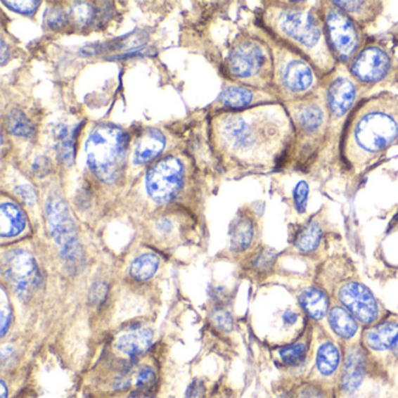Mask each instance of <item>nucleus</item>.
<instances>
[{
    "mask_svg": "<svg viewBox=\"0 0 398 398\" xmlns=\"http://www.w3.org/2000/svg\"><path fill=\"white\" fill-rule=\"evenodd\" d=\"M46 213L51 233L61 248L62 255L67 259H77L81 248L76 237L75 224L65 201L58 196H53L47 203Z\"/></svg>",
    "mask_w": 398,
    "mask_h": 398,
    "instance_id": "obj_13",
    "label": "nucleus"
},
{
    "mask_svg": "<svg viewBox=\"0 0 398 398\" xmlns=\"http://www.w3.org/2000/svg\"><path fill=\"white\" fill-rule=\"evenodd\" d=\"M107 295V286L104 284H97L94 286V290L91 291V299L95 300V302H100L105 298Z\"/></svg>",
    "mask_w": 398,
    "mask_h": 398,
    "instance_id": "obj_41",
    "label": "nucleus"
},
{
    "mask_svg": "<svg viewBox=\"0 0 398 398\" xmlns=\"http://www.w3.org/2000/svg\"><path fill=\"white\" fill-rule=\"evenodd\" d=\"M159 258L153 254H144L136 258L130 268V275L136 281L145 282L152 278L158 270Z\"/></svg>",
    "mask_w": 398,
    "mask_h": 398,
    "instance_id": "obj_27",
    "label": "nucleus"
},
{
    "mask_svg": "<svg viewBox=\"0 0 398 398\" xmlns=\"http://www.w3.org/2000/svg\"><path fill=\"white\" fill-rule=\"evenodd\" d=\"M1 60H3V63L6 62V45L5 42H1Z\"/></svg>",
    "mask_w": 398,
    "mask_h": 398,
    "instance_id": "obj_45",
    "label": "nucleus"
},
{
    "mask_svg": "<svg viewBox=\"0 0 398 398\" xmlns=\"http://www.w3.org/2000/svg\"><path fill=\"white\" fill-rule=\"evenodd\" d=\"M75 130L70 131L67 127H58L56 130V139L58 141V155L62 160L72 165L74 162V146H75Z\"/></svg>",
    "mask_w": 398,
    "mask_h": 398,
    "instance_id": "obj_28",
    "label": "nucleus"
},
{
    "mask_svg": "<svg viewBox=\"0 0 398 398\" xmlns=\"http://www.w3.org/2000/svg\"><path fill=\"white\" fill-rule=\"evenodd\" d=\"M333 3L364 28L374 24L383 11V4L381 1H373V0L371 1L368 0L333 1Z\"/></svg>",
    "mask_w": 398,
    "mask_h": 398,
    "instance_id": "obj_18",
    "label": "nucleus"
},
{
    "mask_svg": "<svg viewBox=\"0 0 398 398\" xmlns=\"http://www.w3.org/2000/svg\"><path fill=\"white\" fill-rule=\"evenodd\" d=\"M307 350H309V343L306 341H297L281 348L278 354L285 366L297 367L305 360Z\"/></svg>",
    "mask_w": 398,
    "mask_h": 398,
    "instance_id": "obj_29",
    "label": "nucleus"
},
{
    "mask_svg": "<svg viewBox=\"0 0 398 398\" xmlns=\"http://www.w3.org/2000/svg\"><path fill=\"white\" fill-rule=\"evenodd\" d=\"M327 40L338 63L348 65L368 45L364 28L333 1H321Z\"/></svg>",
    "mask_w": 398,
    "mask_h": 398,
    "instance_id": "obj_8",
    "label": "nucleus"
},
{
    "mask_svg": "<svg viewBox=\"0 0 398 398\" xmlns=\"http://www.w3.org/2000/svg\"><path fill=\"white\" fill-rule=\"evenodd\" d=\"M7 130L11 134L19 137H31L34 132V127L24 113L19 110H12L8 113L6 118Z\"/></svg>",
    "mask_w": 398,
    "mask_h": 398,
    "instance_id": "obj_30",
    "label": "nucleus"
},
{
    "mask_svg": "<svg viewBox=\"0 0 398 398\" xmlns=\"http://www.w3.org/2000/svg\"><path fill=\"white\" fill-rule=\"evenodd\" d=\"M367 354L362 347L353 346L348 349L342 374V388L345 392H354L359 389L367 374Z\"/></svg>",
    "mask_w": 398,
    "mask_h": 398,
    "instance_id": "obj_16",
    "label": "nucleus"
},
{
    "mask_svg": "<svg viewBox=\"0 0 398 398\" xmlns=\"http://www.w3.org/2000/svg\"><path fill=\"white\" fill-rule=\"evenodd\" d=\"M395 58L385 46L368 44L348 65V70L357 83L373 86L387 81L396 72Z\"/></svg>",
    "mask_w": 398,
    "mask_h": 398,
    "instance_id": "obj_9",
    "label": "nucleus"
},
{
    "mask_svg": "<svg viewBox=\"0 0 398 398\" xmlns=\"http://www.w3.org/2000/svg\"><path fill=\"white\" fill-rule=\"evenodd\" d=\"M220 136L230 150L250 162L275 166L292 151L295 127L284 104L271 103L224 117Z\"/></svg>",
    "mask_w": 398,
    "mask_h": 398,
    "instance_id": "obj_1",
    "label": "nucleus"
},
{
    "mask_svg": "<svg viewBox=\"0 0 398 398\" xmlns=\"http://www.w3.org/2000/svg\"><path fill=\"white\" fill-rule=\"evenodd\" d=\"M130 398H152V397H144V396H134V397Z\"/></svg>",
    "mask_w": 398,
    "mask_h": 398,
    "instance_id": "obj_47",
    "label": "nucleus"
},
{
    "mask_svg": "<svg viewBox=\"0 0 398 398\" xmlns=\"http://www.w3.org/2000/svg\"><path fill=\"white\" fill-rule=\"evenodd\" d=\"M255 237V224L250 217H237L230 228V245L235 252H242L250 247Z\"/></svg>",
    "mask_w": 398,
    "mask_h": 398,
    "instance_id": "obj_23",
    "label": "nucleus"
},
{
    "mask_svg": "<svg viewBox=\"0 0 398 398\" xmlns=\"http://www.w3.org/2000/svg\"><path fill=\"white\" fill-rule=\"evenodd\" d=\"M3 275L13 291L21 298H28L40 283V274L34 257L28 251L11 250L1 259Z\"/></svg>",
    "mask_w": 398,
    "mask_h": 398,
    "instance_id": "obj_11",
    "label": "nucleus"
},
{
    "mask_svg": "<svg viewBox=\"0 0 398 398\" xmlns=\"http://www.w3.org/2000/svg\"><path fill=\"white\" fill-rule=\"evenodd\" d=\"M18 195L20 196L21 199L24 200L25 203L27 205H34L37 201V195H35L34 189L31 188L30 186H19L15 189Z\"/></svg>",
    "mask_w": 398,
    "mask_h": 398,
    "instance_id": "obj_40",
    "label": "nucleus"
},
{
    "mask_svg": "<svg viewBox=\"0 0 398 398\" xmlns=\"http://www.w3.org/2000/svg\"><path fill=\"white\" fill-rule=\"evenodd\" d=\"M70 15H72L76 24L81 25V26L86 25L93 19V6L88 3H82V1L74 3L72 8H70Z\"/></svg>",
    "mask_w": 398,
    "mask_h": 398,
    "instance_id": "obj_32",
    "label": "nucleus"
},
{
    "mask_svg": "<svg viewBox=\"0 0 398 398\" xmlns=\"http://www.w3.org/2000/svg\"><path fill=\"white\" fill-rule=\"evenodd\" d=\"M213 321L221 330H229L233 328V320L227 311H217L214 313Z\"/></svg>",
    "mask_w": 398,
    "mask_h": 398,
    "instance_id": "obj_38",
    "label": "nucleus"
},
{
    "mask_svg": "<svg viewBox=\"0 0 398 398\" xmlns=\"http://www.w3.org/2000/svg\"><path fill=\"white\" fill-rule=\"evenodd\" d=\"M26 227L24 212L11 203L0 207V235L1 237L17 236Z\"/></svg>",
    "mask_w": 398,
    "mask_h": 398,
    "instance_id": "obj_22",
    "label": "nucleus"
},
{
    "mask_svg": "<svg viewBox=\"0 0 398 398\" xmlns=\"http://www.w3.org/2000/svg\"><path fill=\"white\" fill-rule=\"evenodd\" d=\"M309 185L305 181H300L297 184L293 191V203L295 208L299 214H304L307 208V201H309Z\"/></svg>",
    "mask_w": 398,
    "mask_h": 398,
    "instance_id": "obj_33",
    "label": "nucleus"
},
{
    "mask_svg": "<svg viewBox=\"0 0 398 398\" xmlns=\"http://www.w3.org/2000/svg\"><path fill=\"white\" fill-rule=\"evenodd\" d=\"M340 350L333 341H323L316 352V369L323 376H330L340 364Z\"/></svg>",
    "mask_w": 398,
    "mask_h": 398,
    "instance_id": "obj_25",
    "label": "nucleus"
},
{
    "mask_svg": "<svg viewBox=\"0 0 398 398\" xmlns=\"http://www.w3.org/2000/svg\"><path fill=\"white\" fill-rule=\"evenodd\" d=\"M3 4L10 7L11 10L15 11L17 13L25 14V15L34 13L35 10L40 5L39 1H3Z\"/></svg>",
    "mask_w": 398,
    "mask_h": 398,
    "instance_id": "obj_36",
    "label": "nucleus"
},
{
    "mask_svg": "<svg viewBox=\"0 0 398 398\" xmlns=\"http://www.w3.org/2000/svg\"><path fill=\"white\" fill-rule=\"evenodd\" d=\"M269 34L305 56L323 79L337 69V58L327 40L323 4L277 1L267 7Z\"/></svg>",
    "mask_w": 398,
    "mask_h": 398,
    "instance_id": "obj_3",
    "label": "nucleus"
},
{
    "mask_svg": "<svg viewBox=\"0 0 398 398\" xmlns=\"http://www.w3.org/2000/svg\"><path fill=\"white\" fill-rule=\"evenodd\" d=\"M46 20H47L49 27L58 30V28L65 26V23H67V17H65L63 11L56 8V7H53V8L46 12Z\"/></svg>",
    "mask_w": 398,
    "mask_h": 398,
    "instance_id": "obj_37",
    "label": "nucleus"
},
{
    "mask_svg": "<svg viewBox=\"0 0 398 398\" xmlns=\"http://www.w3.org/2000/svg\"><path fill=\"white\" fill-rule=\"evenodd\" d=\"M184 184V166L175 157L157 162L146 175V189L153 201L167 203L178 195Z\"/></svg>",
    "mask_w": 398,
    "mask_h": 398,
    "instance_id": "obj_12",
    "label": "nucleus"
},
{
    "mask_svg": "<svg viewBox=\"0 0 398 398\" xmlns=\"http://www.w3.org/2000/svg\"><path fill=\"white\" fill-rule=\"evenodd\" d=\"M165 137L157 129H148L139 138L134 148V162L138 165L150 162L165 148Z\"/></svg>",
    "mask_w": 398,
    "mask_h": 398,
    "instance_id": "obj_19",
    "label": "nucleus"
},
{
    "mask_svg": "<svg viewBox=\"0 0 398 398\" xmlns=\"http://www.w3.org/2000/svg\"><path fill=\"white\" fill-rule=\"evenodd\" d=\"M295 398H327L326 392L320 385L305 383L300 385L295 392Z\"/></svg>",
    "mask_w": 398,
    "mask_h": 398,
    "instance_id": "obj_34",
    "label": "nucleus"
},
{
    "mask_svg": "<svg viewBox=\"0 0 398 398\" xmlns=\"http://www.w3.org/2000/svg\"><path fill=\"white\" fill-rule=\"evenodd\" d=\"M155 381V371H152L151 367L144 366L139 369L137 376V385L139 388H148L151 387Z\"/></svg>",
    "mask_w": 398,
    "mask_h": 398,
    "instance_id": "obj_39",
    "label": "nucleus"
},
{
    "mask_svg": "<svg viewBox=\"0 0 398 398\" xmlns=\"http://www.w3.org/2000/svg\"><path fill=\"white\" fill-rule=\"evenodd\" d=\"M0 388H1V398H6L7 397V389L6 385L1 381L0 383Z\"/></svg>",
    "mask_w": 398,
    "mask_h": 398,
    "instance_id": "obj_46",
    "label": "nucleus"
},
{
    "mask_svg": "<svg viewBox=\"0 0 398 398\" xmlns=\"http://www.w3.org/2000/svg\"><path fill=\"white\" fill-rule=\"evenodd\" d=\"M278 258V252L271 248H263L254 258L252 261V267H254L258 272L267 274L271 271L275 267L276 262Z\"/></svg>",
    "mask_w": 398,
    "mask_h": 398,
    "instance_id": "obj_31",
    "label": "nucleus"
},
{
    "mask_svg": "<svg viewBox=\"0 0 398 398\" xmlns=\"http://www.w3.org/2000/svg\"><path fill=\"white\" fill-rule=\"evenodd\" d=\"M298 320V313L295 311H292V309H286L284 313H283V321H284L285 325L288 326H293Z\"/></svg>",
    "mask_w": 398,
    "mask_h": 398,
    "instance_id": "obj_43",
    "label": "nucleus"
},
{
    "mask_svg": "<svg viewBox=\"0 0 398 398\" xmlns=\"http://www.w3.org/2000/svg\"><path fill=\"white\" fill-rule=\"evenodd\" d=\"M323 226L312 217L295 233L293 247L302 255L316 254L323 243Z\"/></svg>",
    "mask_w": 398,
    "mask_h": 398,
    "instance_id": "obj_20",
    "label": "nucleus"
},
{
    "mask_svg": "<svg viewBox=\"0 0 398 398\" xmlns=\"http://www.w3.org/2000/svg\"><path fill=\"white\" fill-rule=\"evenodd\" d=\"M129 134L120 127L103 124L90 134L86 143V162L101 181L114 184L127 162Z\"/></svg>",
    "mask_w": 398,
    "mask_h": 398,
    "instance_id": "obj_6",
    "label": "nucleus"
},
{
    "mask_svg": "<svg viewBox=\"0 0 398 398\" xmlns=\"http://www.w3.org/2000/svg\"><path fill=\"white\" fill-rule=\"evenodd\" d=\"M152 339H153L152 330L143 328L131 333L123 334L117 340L116 346L122 353L127 354L129 357H136L144 353L145 350L151 346Z\"/></svg>",
    "mask_w": 398,
    "mask_h": 398,
    "instance_id": "obj_24",
    "label": "nucleus"
},
{
    "mask_svg": "<svg viewBox=\"0 0 398 398\" xmlns=\"http://www.w3.org/2000/svg\"><path fill=\"white\" fill-rule=\"evenodd\" d=\"M335 295L341 306L361 325L369 327L381 321V306L364 283L347 281L338 288Z\"/></svg>",
    "mask_w": 398,
    "mask_h": 398,
    "instance_id": "obj_10",
    "label": "nucleus"
},
{
    "mask_svg": "<svg viewBox=\"0 0 398 398\" xmlns=\"http://www.w3.org/2000/svg\"><path fill=\"white\" fill-rule=\"evenodd\" d=\"M171 228L172 226L169 221L164 220L162 221L160 224H159V229L162 230V231H166V233H167V231H169V230H171Z\"/></svg>",
    "mask_w": 398,
    "mask_h": 398,
    "instance_id": "obj_44",
    "label": "nucleus"
},
{
    "mask_svg": "<svg viewBox=\"0 0 398 398\" xmlns=\"http://www.w3.org/2000/svg\"><path fill=\"white\" fill-rule=\"evenodd\" d=\"M398 145V96L380 93L366 98L348 117L340 141L343 162L362 172Z\"/></svg>",
    "mask_w": 398,
    "mask_h": 398,
    "instance_id": "obj_2",
    "label": "nucleus"
},
{
    "mask_svg": "<svg viewBox=\"0 0 398 398\" xmlns=\"http://www.w3.org/2000/svg\"><path fill=\"white\" fill-rule=\"evenodd\" d=\"M203 392V387L200 382H193L189 385L188 390L186 392V398H201Z\"/></svg>",
    "mask_w": 398,
    "mask_h": 398,
    "instance_id": "obj_42",
    "label": "nucleus"
},
{
    "mask_svg": "<svg viewBox=\"0 0 398 398\" xmlns=\"http://www.w3.org/2000/svg\"><path fill=\"white\" fill-rule=\"evenodd\" d=\"M355 82L353 77L345 76H338L330 81L327 88L326 102L332 116H345L354 107L357 96Z\"/></svg>",
    "mask_w": 398,
    "mask_h": 398,
    "instance_id": "obj_14",
    "label": "nucleus"
},
{
    "mask_svg": "<svg viewBox=\"0 0 398 398\" xmlns=\"http://www.w3.org/2000/svg\"><path fill=\"white\" fill-rule=\"evenodd\" d=\"M327 316L330 330L342 340H352L359 332L357 320L343 306L330 307Z\"/></svg>",
    "mask_w": 398,
    "mask_h": 398,
    "instance_id": "obj_21",
    "label": "nucleus"
},
{
    "mask_svg": "<svg viewBox=\"0 0 398 398\" xmlns=\"http://www.w3.org/2000/svg\"><path fill=\"white\" fill-rule=\"evenodd\" d=\"M254 93L243 86H228L222 91L220 101L226 107L231 109H244L249 107L254 101Z\"/></svg>",
    "mask_w": 398,
    "mask_h": 398,
    "instance_id": "obj_26",
    "label": "nucleus"
},
{
    "mask_svg": "<svg viewBox=\"0 0 398 398\" xmlns=\"http://www.w3.org/2000/svg\"><path fill=\"white\" fill-rule=\"evenodd\" d=\"M362 340L368 349L375 352L394 350L398 343V323L394 320H381L367 327L362 333Z\"/></svg>",
    "mask_w": 398,
    "mask_h": 398,
    "instance_id": "obj_15",
    "label": "nucleus"
},
{
    "mask_svg": "<svg viewBox=\"0 0 398 398\" xmlns=\"http://www.w3.org/2000/svg\"><path fill=\"white\" fill-rule=\"evenodd\" d=\"M270 47L274 56V90L285 102L298 101L318 93L323 77L316 67L300 53L271 34Z\"/></svg>",
    "mask_w": 398,
    "mask_h": 398,
    "instance_id": "obj_4",
    "label": "nucleus"
},
{
    "mask_svg": "<svg viewBox=\"0 0 398 398\" xmlns=\"http://www.w3.org/2000/svg\"><path fill=\"white\" fill-rule=\"evenodd\" d=\"M283 104L291 117L295 127L292 151L304 157L314 155L323 143V138L326 137L332 117L326 97L316 93L302 100L291 101Z\"/></svg>",
    "mask_w": 398,
    "mask_h": 398,
    "instance_id": "obj_5",
    "label": "nucleus"
},
{
    "mask_svg": "<svg viewBox=\"0 0 398 398\" xmlns=\"http://www.w3.org/2000/svg\"><path fill=\"white\" fill-rule=\"evenodd\" d=\"M299 305L312 321H321L328 316L330 309V297L326 292L316 286H309L298 295Z\"/></svg>",
    "mask_w": 398,
    "mask_h": 398,
    "instance_id": "obj_17",
    "label": "nucleus"
},
{
    "mask_svg": "<svg viewBox=\"0 0 398 398\" xmlns=\"http://www.w3.org/2000/svg\"><path fill=\"white\" fill-rule=\"evenodd\" d=\"M230 74L262 89L274 90V56L271 47L259 39L238 42L228 58Z\"/></svg>",
    "mask_w": 398,
    "mask_h": 398,
    "instance_id": "obj_7",
    "label": "nucleus"
},
{
    "mask_svg": "<svg viewBox=\"0 0 398 398\" xmlns=\"http://www.w3.org/2000/svg\"><path fill=\"white\" fill-rule=\"evenodd\" d=\"M11 323V306L10 302H7L6 293L1 290V302H0V328H1V335H5L7 328L10 327Z\"/></svg>",
    "mask_w": 398,
    "mask_h": 398,
    "instance_id": "obj_35",
    "label": "nucleus"
}]
</instances>
